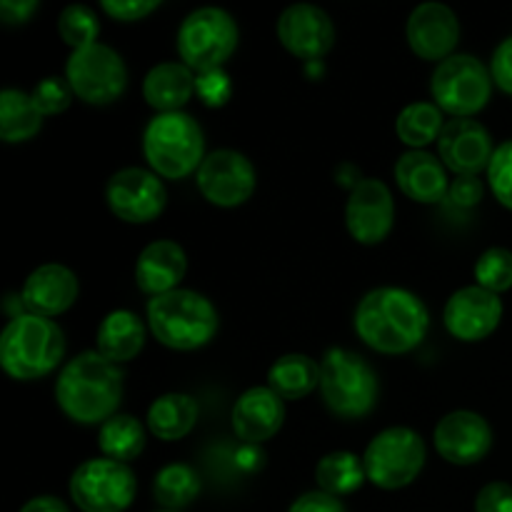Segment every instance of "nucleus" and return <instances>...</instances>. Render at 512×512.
Masks as SVG:
<instances>
[{
    "mask_svg": "<svg viewBox=\"0 0 512 512\" xmlns=\"http://www.w3.org/2000/svg\"><path fill=\"white\" fill-rule=\"evenodd\" d=\"M43 118L33 95L18 88H5L0 93V138L8 145L28 143L43 128Z\"/></svg>",
    "mask_w": 512,
    "mask_h": 512,
    "instance_id": "nucleus-28",
    "label": "nucleus"
},
{
    "mask_svg": "<svg viewBox=\"0 0 512 512\" xmlns=\"http://www.w3.org/2000/svg\"><path fill=\"white\" fill-rule=\"evenodd\" d=\"M490 75L503 93L512 95V35L495 48L493 60H490Z\"/></svg>",
    "mask_w": 512,
    "mask_h": 512,
    "instance_id": "nucleus-40",
    "label": "nucleus"
},
{
    "mask_svg": "<svg viewBox=\"0 0 512 512\" xmlns=\"http://www.w3.org/2000/svg\"><path fill=\"white\" fill-rule=\"evenodd\" d=\"M78 293V275L68 265L45 263L25 278L23 290H20V305L25 308V313L53 320L55 315H63L65 310L73 308Z\"/></svg>",
    "mask_w": 512,
    "mask_h": 512,
    "instance_id": "nucleus-20",
    "label": "nucleus"
},
{
    "mask_svg": "<svg viewBox=\"0 0 512 512\" xmlns=\"http://www.w3.org/2000/svg\"><path fill=\"white\" fill-rule=\"evenodd\" d=\"M490 68L470 53H455L435 65L430 95L443 113L453 118H473L493 98Z\"/></svg>",
    "mask_w": 512,
    "mask_h": 512,
    "instance_id": "nucleus-8",
    "label": "nucleus"
},
{
    "mask_svg": "<svg viewBox=\"0 0 512 512\" xmlns=\"http://www.w3.org/2000/svg\"><path fill=\"white\" fill-rule=\"evenodd\" d=\"M445 123L448 120H443V110L438 105L430 100H418L400 110L395 118V133L410 150H425V145L438 143Z\"/></svg>",
    "mask_w": 512,
    "mask_h": 512,
    "instance_id": "nucleus-30",
    "label": "nucleus"
},
{
    "mask_svg": "<svg viewBox=\"0 0 512 512\" xmlns=\"http://www.w3.org/2000/svg\"><path fill=\"white\" fill-rule=\"evenodd\" d=\"M268 388L283 400H303L320 388V363L310 355H280L268 370Z\"/></svg>",
    "mask_w": 512,
    "mask_h": 512,
    "instance_id": "nucleus-27",
    "label": "nucleus"
},
{
    "mask_svg": "<svg viewBox=\"0 0 512 512\" xmlns=\"http://www.w3.org/2000/svg\"><path fill=\"white\" fill-rule=\"evenodd\" d=\"M98 448L103 458L128 465L145 450V428L135 415L118 413L100 425Z\"/></svg>",
    "mask_w": 512,
    "mask_h": 512,
    "instance_id": "nucleus-31",
    "label": "nucleus"
},
{
    "mask_svg": "<svg viewBox=\"0 0 512 512\" xmlns=\"http://www.w3.org/2000/svg\"><path fill=\"white\" fill-rule=\"evenodd\" d=\"M58 33L60 38H63V43L70 45L73 50L88 48V45L100 43V20L98 15L93 13V8L73 3L60 13Z\"/></svg>",
    "mask_w": 512,
    "mask_h": 512,
    "instance_id": "nucleus-33",
    "label": "nucleus"
},
{
    "mask_svg": "<svg viewBox=\"0 0 512 512\" xmlns=\"http://www.w3.org/2000/svg\"><path fill=\"white\" fill-rule=\"evenodd\" d=\"M68 488L73 503L83 512H125L133 505L138 480L130 465L93 458L73 470Z\"/></svg>",
    "mask_w": 512,
    "mask_h": 512,
    "instance_id": "nucleus-11",
    "label": "nucleus"
},
{
    "mask_svg": "<svg viewBox=\"0 0 512 512\" xmlns=\"http://www.w3.org/2000/svg\"><path fill=\"white\" fill-rule=\"evenodd\" d=\"M425 460H428L425 440L405 425H395L375 435L363 455L368 483L380 490L408 488L423 473Z\"/></svg>",
    "mask_w": 512,
    "mask_h": 512,
    "instance_id": "nucleus-9",
    "label": "nucleus"
},
{
    "mask_svg": "<svg viewBox=\"0 0 512 512\" xmlns=\"http://www.w3.org/2000/svg\"><path fill=\"white\" fill-rule=\"evenodd\" d=\"M198 88V75L178 60L158 63L148 70L143 80V95L148 105L160 113H180L193 100Z\"/></svg>",
    "mask_w": 512,
    "mask_h": 512,
    "instance_id": "nucleus-24",
    "label": "nucleus"
},
{
    "mask_svg": "<svg viewBox=\"0 0 512 512\" xmlns=\"http://www.w3.org/2000/svg\"><path fill=\"white\" fill-rule=\"evenodd\" d=\"M493 138L488 128L473 118H453L445 123L438 138V155L450 173L478 175L493 160Z\"/></svg>",
    "mask_w": 512,
    "mask_h": 512,
    "instance_id": "nucleus-18",
    "label": "nucleus"
},
{
    "mask_svg": "<svg viewBox=\"0 0 512 512\" xmlns=\"http://www.w3.org/2000/svg\"><path fill=\"white\" fill-rule=\"evenodd\" d=\"M105 15L120 23H135V20L148 18L150 13L160 8V0H103L100 3Z\"/></svg>",
    "mask_w": 512,
    "mask_h": 512,
    "instance_id": "nucleus-38",
    "label": "nucleus"
},
{
    "mask_svg": "<svg viewBox=\"0 0 512 512\" xmlns=\"http://www.w3.org/2000/svg\"><path fill=\"white\" fill-rule=\"evenodd\" d=\"M435 450L450 465H475L493 448V428L473 410H453L433 430Z\"/></svg>",
    "mask_w": 512,
    "mask_h": 512,
    "instance_id": "nucleus-17",
    "label": "nucleus"
},
{
    "mask_svg": "<svg viewBox=\"0 0 512 512\" xmlns=\"http://www.w3.org/2000/svg\"><path fill=\"white\" fill-rule=\"evenodd\" d=\"M198 415L200 408L193 395L165 393L153 400L148 415H145V423L155 438L175 443V440H183L185 435H190V430L198 423Z\"/></svg>",
    "mask_w": 512,
    "mask_h": 512,
    "instance_id": "nucleus-26",
    "label": "nucleus"
},
{
    "mask_svg": "<svg viewBox=\"0 0 512 512\" xmlns=\"http://www.w3.org/2000/svg\"><path fill=\"white\" fill-rule=\"evenodd\" d=\"M288 512H348L345 505L340 503V498H333V495L323 493V490H310V493H303L293 505H290Z\"/></svg>",
    "mask_w": 512,
    "mask_h": 512,
    "instance_id": "nucleus-42",
    "label": "nucleus"
},
{
    "mask_svg": "<svg viewBox=\"0 0 512 512\" xmlns=\"http://www.w3.org/2000/svg\"><path fill=\"white\" fill-rule=\"evenodd\" d=\"M105 203L123 223L143 225L160 218L168 205L165 185L153 170L120 168L105 183Z\"/></svg>",
    "mask_w": 512,
    "mask_h": 512,
    "instance_id": "nucleus-12",
    "label": "nucleus"
},
{
    "mask_svg": "<svg viewBox=\"0 0 512 512\" xmlns=\"http://www.w3.org/2000/svg\"><path fill=\"white\" fill-rule=\"evenodd\" d=\"M503 320V300L500 295L468 285L450 295L443 310L445 330L460 343H480L498 330Z\"/></svg>",
    "mask_w": 512,
    "mask_h": 512,
    "instance_id": "nucleus-15",
    "label": "nucleus"
},
{
    "mask_svg": "<svg viewBox=\"0 0 512 512\" xmlns=\"http://www.w3.org/2000/svg\"><path fill=\"white\" fill-rule=\"evenodd\" d=\"M160 512H173V510H160Z\"/></svg>",
    "mask_w": 512,
    "mask_h": 512,
    "instance_id": "nucleus-45",
    "label": "nucleus"
},
{
    "mask_svg": "<svg viewBox=\"0 0 512 512\" xmlns=\"http://www.w3.org/2000/svg\"><path fill=\"white\" fill-rule=\"evenodd\" d=\"M65 355V335L50 318L18 313L0 335V368L13 380H40Z\"/></svg>",
    "mask_w": 512,
    "mask_h": 512,
    "instance_id": "nucleus-4",
    "label": "nucleus"
},
{
    "mask_svg": "<svg viewBox=\"0 0 512 512\" xmlns=\"http://www.w3.org/2000/svg\"><path fill=\"white\" fill-rule=\"evenodd\" d=\"M200 475L185 463H170L158 470L153 480V498L155 503L163 505L165 510L178 512L188 508L200 495Z\"/></svg>",
    "mask_w": 512,
    "mask_h": 512,
    "instance_id": "nucleus-32",
    "label": "nucleus"
},
{
    "mask_svg": "<svg viewBox=\"0 0 512 512\" xmlns=\"http://www.w3.org/2000/svg\"><path fill=\"white\" fill-rule=\"evenodd\" d=\"M20 512H70V510L60 498H53V495H38V498L28 500V503L20 508Z\"/></svg>",
    "mask_w": 512,
    "mask_h": 512,
    "instance_id": "nucleus-44",
    "label": "nucleus"
},
{
    "mask_svg": "<svg viewBox=\"0 0 512 512\" xmlns=\"http://www.w3.org/2000/svg\"><path fill=\"white\" fill-rule=\"evenodd\" d=\"M65 80L75 98L88 105H110L128 88V65L123 55L105 43L73 50L65 63Z\"/></svg>",
    "mask_w": 512,
    "mask_h": 512,
    "instance_id": "nucleus-10",
    "label": "nucleus"
},
{
    "mask_svg": "<svg viewBox=\"0 0 512 512\" xmlns=\"http://www.w3.org/2000/svg\"><path fill=\"white\" fill-rule=\"evenodd\" d=\"M33 100L35 105H38V110L43 115H58V113H65V110L70 108V103H73V90H70L68 80L65 78H55V75H50V78H43L38 85L33 88Z\"/></svg>",
    "mask_w": 512,
    "mask_h": 512,
    "instance_id": "nucleus-36",
    "label": "nucleus"
},
{
    "mask_svg": "<svg viewBox=\"0 0 512 512\" xmlns=\"http://www.w3.org/2000/svg\"><path fill=\"white\" fill-rule=\"evenodd\" d=\"M485 173H488V185L493 190L495 200L503 208L512 210V140L495 148L493 160H490Z\"/></svg>",
    "mask_w": 512,
    "mask_h": 512,
    "instance_id": "nucleus-35",
    "label": "nucleus"
},
{
    "mask_svg": "<svg viewBox=\"0 0 512 512\" xmlns=\"http://www.w3.org/2000/svg\"><path fill=\"white\" fill-rule=\"evenodd\" d=\"M353 328L368 348L403 355L418 348L430 328L428 305L405 288H375L358 303Z\"/></svg>",
    "mask_w": 512,
    "mask_h": 512,
    "instance_id": "nucleus-1",
    "label": "nucleus"
},
{
    "mask_svg": "<svg viewBox=\"0 0 512 512\" xmlns=\"http://www.w3.org/2000/svg\"><path fill=\"white\" fill-rule=\"evenodd\" d=\"M195 93L200 95L208 108H220V105L228 103V98L233 95V85H230L228 73L223 68L220 70H210V73H200L198 75V88Z\"/></svg>",
    "mask_w": 512,
    "mask_h": 512,
    "instance_id": "nucleus-37",
    "label": "nucleus"
},
{
    "mask_svg": "<svg viewBox=\"0 0 512 512\" xmlns=\"http://www.w3.org/2000/svg\"><path fill=\"white\" fill-rule=\"evenodd\" d=\"M368 480L365 475L363 458L348 450H335V453L323 455L315 465V483L318 490L333 495V498H343V495H353L355 490L363 488Z\"/></svg>",
    "mask_w": 512,
    "mask_h": 512,
    "instance_id": "nucleus-29",
    "label": "nucleus"
},
{
    "mask_svg": "<svg viewBox=\"0 0 512 512\" xmlns=\"http://www.w3.org/2000/svg\"><path fill=\"white\" fill-rule=\"evenodd\" d=\"M395 223V200L378 178H358L345 203V228L360 245H380Z\"/></svg>",
    "mask_w": 512,
    "mask_h": 512,
    "instance_id": "nucleus-14",
    "label": "nucleus"
},
{
    "mask_svg": "<svg viewBox=\"0 0 512 512\" xmlns=\"http://www.w3.org/2000/svg\"><path fill=\"white\" fill-rule=\"evenodd\" d=\"M123 400V370L98 350H85L60 368L55 403L78 425H103L118 415Z\"/></svg>",
    "mask_w": 512,
    "mask_h": 512,
    "instance_id": "nucleus-2",
    "label": "nucleus"
},
{
    "mask_svg": "<svg viewBox=\"0 0 512 512\" xmlns=\"http://www.w3.org/2000/svg\"><path fill=\"white\" fill-rule=\"evenodd\" d=\"M188 273V255L175 240H153L135 260V283L150 298L173 293Z\"/></svg>",
    "mask_w": 512,
    "mask_h": 512,
    "instance_id": "nucleus-23",
    "label": "nucleus"
},
{
    "mask_svg": "<svg viewBox=\"0 0 512 512\" xmlns=\"http://www.w3.org/2000/svg\"><path fill=\"white\" fill-rule=\"evenodd\" d=\"M145 345V325L133 310H113L105 315L95 333V350L110 363H130Z\"/></svg>",
    "mask_w": 512,
    "mask_h": 512,
    "instance_id": "nucleus-25",
    "label": "nucleus"
},
{
    "mask_svg": "<svg viewBox=\"0 0 512 512\" xmlns=\"http://www.w3.org/2000/svg\"><path fill=\"white\" fill-rule=\"evenodd\" d=\"M238 23L223 8H198L178 28L180 63L195 75L220 70L238 48Z\"/></svg>",
    "mask_w": 512,
    "mask_h": 512,
    "instance_id": "nucleus-7",
    "label": "nucleus"
},
{
    "mask_svg": "<svg viewBox=\"0 0 512 512\" xmlns=\"http://www.w3.org/2000/svg\"><path fill=\"white\" fill-rule=\"evenodd\" d=\"M285 423V400L275 395L268 385L250 388L235 400L230 425L235 438L245 445H263L273 438Z\"/></svg>",
    "mask_w": 512,
    "mask_h": 512,
    "instance_id": "nucleus-21",
    "label": "nucleus"
},
{
    "mask_svg": "<svg viewBox=\"0 0 512 512\" xmlns=\"http://www.w3.org/2000/svg\"><path fill=\"white\" fill-rule=\"evenodd\" d=\"M145 320L160 345L180 353L205 348L218 335L220 315L205 295L178 288L148 300Z\"/></svg>",
    "mask_w": 512,
    "mask_h": 512,
    "instance_id": "nucleus-3",
    "label": "nucleus"
},
{
    "mask_svg": "<svg viewBox=\"0 0 512 512\" xmlns=\"http://www.w3.org/2000/svg\"><path fill=\"white\" fill-rule=\"evenodd\" d=\"M395 183L405 198L423 205L443 203L450 193L448 168L428 150H408L395 163Z\"/></svg>",
    "mask_w": 512,
    "mask_h": 512,
    "instance_id": "nucleus-22",
    "label": "nucleus"
},
{
    "mask_svg": "<svg viewBox=\"0 0 512 512\" xmlns=\"http://www.w3.org/2000/svg\"><path fill=\"white\" fill-rule=\"evenodd\" d=\"M143 155L158 178L183 180L205 160V135L188 113H160L143 130Z\"/></svg>",
    "mask_w": 512,
    "mask_h": 512,
    "instance_id": "nucleus-5",
    "label": "nucleus"
},
{
    "mask_svg": "<svg viewBox=\"0 0 512 512\" xmlns=\"http://www.w3.org/2000/svg\"><path fill=\"white\" fill-rule=\"evenodd\" d=\"M280 45L290 55L308 63H318L320 58L333 50L335 45V25L323 8L310 3L290 5L280 13L275 25Z\"/></svg>",
    "mask_w": 512,
    "mask_h": 512,
    "instance_id": "nucleus-16",
    "label": "nucleus"
},
{
    "mask_svg": "<svg viewBox=\"0 0 512 512\" xmlns=\"http://www.w3.org/2000/svg\"><path fill=\"white\" fill-rule=\"evenodd\" d=\"M200 195L215 208H238L248 203L258 185L255 165L238 150H213L195 173Z\"/></svg>",
    "mask_w": 512,
    "mask_h": 512,
    "instance_id": "nucleus-13",
    "label": "nucleus"
},
{
    "mask_svg": "<svg viewBox=\"0 0 512 512\" xmlns=\"http://www.w3.org/2000/svg\"><path fill=\"white\" fill-rule=\"evenodd\" d=\"M448 198L458 208H475L483 200V183H480L478 175H460L450 183Z\"/></svg>",
    "mask_w": 512,
    "mask_h": 512,
    "instance_id": "nucleus-41",
    "label": "nucleus"
},
{
    "mask_svg": "<svg viewBox=\"0 0 512 512\" xmlns=\"http://www.w3.org/2000/svg\"><path fill=\"white\" fill-rule=\"evenodd\" d=\"M378 375L363 355L330 348L320 360V395L333 415L358 420L378 403Z\"/></svg>",
    "mask_w": 512,
    "mask_h": 512,
    "instance_id": "nucleus-6",
    "label": "nucleus"
},
{
    "mask_svg": "<svg viewBox=\"0 0 512 512\" xmlns=\"http://www.w3.org/2000/svg\"><path fill=\"white\" fill-rule=\"evenodd\" d=\"M38 8V0H3L0 3V18L8 25H23L33 18V13Z\"/></svg>",
    "mask_w": 512,
    "mask_h": 512,
    "instance_id": "nucleus-43",
    "label": "nucleus"
},
{
    "mask_svg": "<svg viewBox=\"0 0 512 512\" xmlns=\"http://www.w3.org/2000/svg\"><path fill=\"white\" fill-rule=\"evenodd\" d=\"M408 45L420 60H433L443 63L453 50L458 48L460 40V20L453 8L443 3H423L410 13L408 28Z\"/></svg>",
    "mask_w": 512,
    "mask_h": 512,
    "instance_id": "nucleus-19",
    "label": "nucleus"
},
{
    "mask_svg": "<svg viewBox=\"0 0 512 512\" xmlns=\"http://www.w3.org/2000/svg\"><path fill=\"white\" fill-rule=\"evenodd\" d=\"M475 285L500 295L512 288V250L488 248L475 260Z\"/></svg>",
    "mask_w": 512,
    "mask_h": 512,
    "instance_id": "nucleus-34",
    "label": "nucleus"
},
{
    "mask_svg": "<svg viewBox=\"0 0 512 512\" xmlns=\"http://www.w3.org/2000/svg\"><path fill=\"white\" fill-rule=\"evenodd\" d=\"M475 512H512V485L495 480L475 498Z\"/></svg>",
    "mask_w": 512,
    "mask_h": 512,
    "instance_id": "nucleus-39",
    "label": "nucleus"
}]
</instances>
